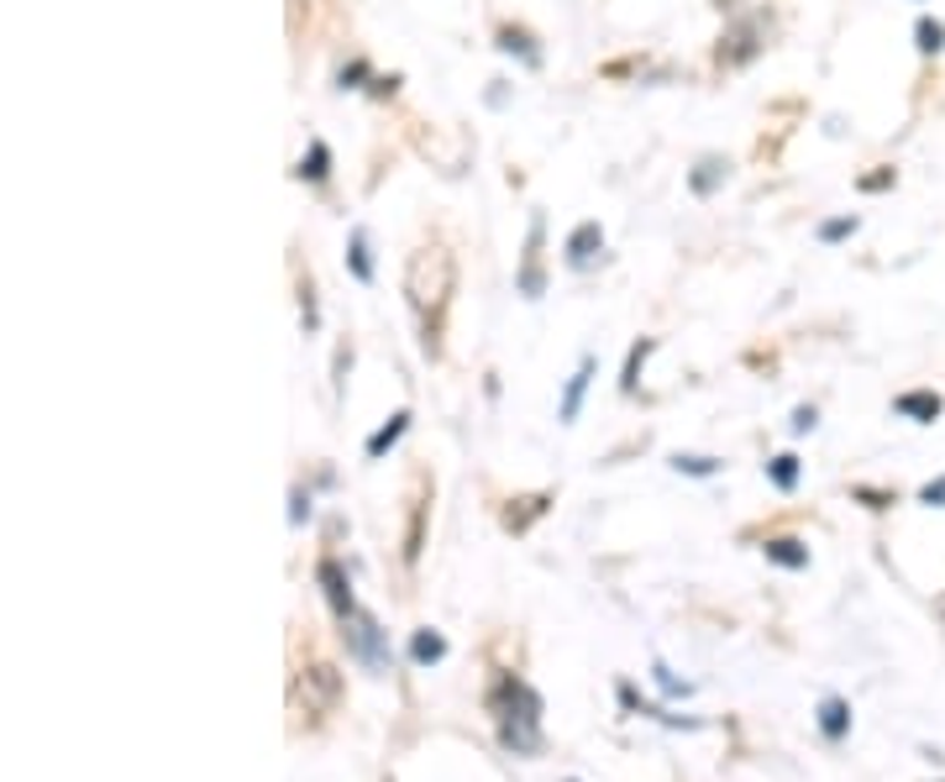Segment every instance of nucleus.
<instances>
[{
    "mask_svg": "<svg viewBox=\"0 0 945 782\" xmlns=\"http://www.w3.org/2000/svg\"><path fill=\"white\" fill-rule=\"evenodd\" d=\"M893 410H898L904 421H914V425H935L941 421V410H945V400L935 394V389H908V394L893 400Z\"/></svg>",
    "mask_w": 945,
    "mask_h": 782,
    "instance_id": "nucleus-7",
    "label": "nucleus"
},
{
    "mask_svg": "<svg viewBox=\"0 0 945 782\" xmlns=\"http://www.w3.org/2000/svg\"><path fill=\"white\" fill-rule=\"evenodd\" d=\"M672 467H678V473H688V479H709V473H720V462H715V457H684V452L672 457Z\"/></svg>",
    "mask_w": 945,
    "mask_h": 782,
    "instance_id": "nucleus-20",
    "label": "nucleus"
},
{
    "mask_svg": "<svg viewBox=\"0 0 945 782\" xmlns=\"http://www.w3.org/2000/svg\"><path fill=\"white\" fill-rule=\"evenodd\" d=\"M404 425H410V410H394V415H389V425H379V431L368 436V457H383V452H389V446L404 436Z\"/></svg>",
    "mask_w": 945,
    "mask_h": 782,
    "instance_id": "nucleus-15",
    "label": "nucleus"
},
{
    "mask_svg": "<svg viewBox=\"0 0 945 782\" xmlns=\"http://www.w3.org/2000/svg\"><path fill=\"white\" fill-rule=\"evenodd\" d=\"M725 174H730V163L725 158H699L694 163V174H688V184H694V195H715L725 184Z\"/></svg>",
    "mask_w": 945,
    "mask_h": 782,
    "instance_id": "nucleus-13",
    "label": "nucleus"
},
{
    "mask_svg": "<svg viewBox=\"0 0 945 782\" xmlns=\"http://www.w3.org/2000/svg\"><path fill=\"white\" fill-rule=\"evenodd\" d=\"M410 657H415V667H436L446 657V636L442 630H431V625L415 630V636H410Z\"/></svg>",
    "mask_w": 945,
    "mask_h": 782,
    "instance_id": "nucleus-12",
    "label": "nucleus"
},
{
    "mask_svg": "<svg viewBox=\"0 0 945 782\" xmlns=\"http://www.w3.org/2000/svg\"><path fill=\"white\" fill-rule=\"evenodd\" d=\"M489 714H494V724H500V745L504 751H515V757H536L542 751V693L531 688L525 678H515V672H504V678H494V688H489Z\"/></svg>",
    "mask_w": 945,
    "mask_h": 782,
    "instance_id": "nucleus-2",
    "label": "nucleus"
},
{
    "mask_svg": "<svg viewBox=\"0 0 945 782\" xmlns=\"http://www.w3.org/2000/svg\"><path fill=\"white\" fill-rule=\"evenodd\" d=\"M814 421H820V415H814V404L793 410V431H799V436H804V431H814Z\"/></svg>",
    "mask_w": 945,
    "mask_h": 782,
    "instance_id": "nucleus-26",
    "label": "nucleus"
},
{
    "mask_svg": "<svg viewBox=\"0 0 945 782\" xmlns=\"http://www.w3.org/2000/svg\"><path fill=\"white\" fill-rule=\"evenodd\" d=\"M599 247H604V226L599 222L573 226V237H567V268H588Z\"/></svg>",
    "mask_w": 945,
    "mask_h": 782,
    "instance_id": "nucleus-8",
    "label": "nucleus"
},
{
    "mask_svg": "<svg viewBox=\"0 0 945 782\" xmlns=\"http://www.w3.org/2000/svg\"><path fill=\"white\" fill-rule=\"evenodd\" d=\"M646 358H651V337H641L636 347H630V358H625V379H620L625 394H636V379H641V362Z\"/></svg>",
    "mask_w": 945,
    "mask_h": 782,
    "instance_id": "nucleus-19",
    "label": "nucleus"
},
{
    "mask_svg": "<svg viewBox=\"0 0 945 782\" xmlns=\"http://www.w3.org/2000/svg\"><path fill=\"white\" fill-rule=\"evenodd\" d=\"M588 379H594V358H584V362H578V373L567 379V389H563V410H557V415H563V425L578 421V404H584V394H588Z\"/></svg>",
    "mask_w": 945,
    "mask_h": 782,
    "instance_id": "nucleus-9",
    "label": "nucleus"
},
{
    "mask_svg": "<svg viewBox=\"0 0 945 782\" xmlns=\"http://www.w3.org/2000/svg\"><path fill=\"white\" fill-rule=\"evenodd\" d=\"M914 42H920V53L929 59V53H941V48H945V27H941V21H929V17H920V21H914Z\"/></svg>",
    "mask_w": 945,
    "mask_h": 782,
    "instance_id": "nucleus-18",
    "label": "nucleus"
},
{
    "mask_svg": "<svg viewBox=\"0 0 945 782\" xmlns=\"http://www.w3.org/2000/svg\"><path fill=\"white\" fill-rule=\"evenodd\" d=\"M421 521H425V504H415V515H410V536H404V562L421 557Z\"/></svg>",
    "mask_w": 945,
    "mask_h": 782,
    "instance_id": "nucleus-23",
    "label": "nucleus"
},
{
    "mask_svg": "<svg viewBox=\"0 0 945 782\" xmlns=\"http://www.w3.org/2000/svg\"><path fill=\"white\" fill-rule=\"evenodd\" d=\"M762 552H767V562H778V567H788V573H804L809 567V546L793 542V536H772Z\"/></svg>",
    "mask_w": 945,
    "mask_h": 782,
    "instance_id": "nucleus-11",
    "label": "nucleus"
},
{
    "mask_svg": "<svg viewBox=\"0 0 945 782\" xmlns=\"http://www.w3.org/2000/svg\"><path fill=\"white\" fill-rule=\"evenodd\" d=\"M500 48H504V53H525V63H536V48H531V38H525V32H515V27H504V32H500Z\"/></svg>",
    "mask_w": 945,
    "mask_h": 782,
    "instance_id": "nucleus-21",
    "label": "nucleus"
},
{
    "mask_svg": "<svg viewBox=\"0 0 945 782\" xmlns=\"http://www.w3.org/2000/svg\"><path fill=\"white\" fill-rule=\"evenodd\" d=\"M295 174H300V179H310V184H321L326 174H331V147H326V142L316 137V142H310V153L300 158V168H295Z\"/></svg>",
    "mask_w": 945,
    "mask_h": 782,
    "instance_id": "nucleus-16",
    "label": "nucleus"
},
{
    "mask_svg": "<svg viewBox=\"0 0 945 782\" xmlns=\"http://www.w3.org/2000/svg\"><path fill=\"white\" fill-rule=\"evenodd\" d=\"M289 521H295V525L310 521V494H300V488H295V510H289Z\"/></svg>",
    "mask_w": 945,
    "mask_h": 782,
    "instance_id": "nucleus-27",
    "label": "nucleus"
},
{
    "mask_svg": "<svg viewBox=\"0 0 945 782\" xmlns=\"http://www.w3.org/2000/svg\"><path fill=\"white\" fill-rule=\"evenodd\" d=\"M452 284H458V263L446 253L442 241H425L421 253H410V268H404V300L421 321L425 352H436V331H442V316L452 305Z\"/></svg>",
    "mask_w": 945,
    "mask_h": 782,
    "instance_id": "nucleus-1",
    "label": "nucleus"
},
{
    "mask_svg": "<svg viewBox=\"0 0 945 782\" xmlns=\"http://www.w3.org/2000/svg\"><path fill=\"white\" fill-rule=\"evenodd\" d=\"M851 231H856V216H835V222L820 226V241H845Z\"/></svg>",
    "mask_w": 945,
    "mask_h": 782,
    "instance_id": "nucleus-24",
    "label": "nucleus"
},
{
    "mask_svg": "<svg viewBox=\"0 0 945 782\" xmlns=\"http://www.w3.org/2000/svg\"><path fill=\"white\" fill-rule=\"evenodd\" d=\"M342 641L368 672H389V630H383L368 609H352V615L342 620Z\"/></svg>",
    "mask_w": 945,
    "mask_h": 782,
    "instance_id": "nucleus-3",
    "label": "nucleus"
},
{
    "mask_svg": "<svg viewBox=\"0 0 945 782\" xmlns=\"http://www.w3.org/2000/svg\"><path fill=\"white\" fill-rule=\"evenodd\" d=\"M316 578H321V594H326V604L337 609V620H347V615L358 609V599H352V583H347L342 562H331V557H326L321 567H316Z\"/></svg>",
    "mask_w": 945,
    "mask_h": 782,
    "instance_id": "nucleus-6",
    "label": "nucleus"
},
{
    "mask_svg": "<svg viewBox=\"0 0 945 782\" xmlns=\"http://www.w3.org/2000/svg\"><path fill=\"white\" fill-rule=\"evenodd\" d=\"M347 268H352V279L373 284V258H368V231L352 226V237H347Z\"/></svg>",
    "mask_w": 945,
    "mask_h": 782,
    "instance_id": "nucleus-14",
    "label": "nucleus"
},
{
    "mask_svg": "<svg viewBox=\"0 0 945 782\" xmlns=\"http://www.w3.org/2000/svg\"><path fill=\"white\" fill-rule=\"evenodd\" d=\"M767 479H772V488H793V483H799V457H793V452H783V457H772L767 462Z\"/></svg>",
    "mask_w": 945,
    "mask_h": 782,
    "instance_id": "nucleus-17",
    "label": "nucleus"
},
{
    "mask_svg": "<svg viewBox=\"0 0 945 782\" xmlns=\"http://www.w3.org/2000/svg\"><path fill=\"white\" fill-rule=\"evenodd\" d=\"M920 504H929V510H945V479L925 483V488H920Z\"/></svg>",
    "mask_w": 945,
    "mask_h": 782,
    "instance_id": "nucleus-25",
    "label": "nucleus"
},
{
    "mask_svg": "<svg viewBox=\"0 0 945 782\" xmlns=\"http://www.w3.org/2000/svg\"><path fill=\"white\" fill-rule=\"evenodd\" d=\"M542 237H546V222L536 216V222H531V237H525V263H521V295L525 300H542V289H546V279H542Z\"/></svg>",
    "mask_w": 945,
    "mask_h": 782,
    "instance_id": "nucleus-5",
    "label": "nucleus"
},
{
    "mask_svg": "<svg viewBox=\"0 0 945 782\" xmlns=\"http://www.w3.org/2000/svg\"><path fill=\"white\" fill-rule=\"evenodd\" d=\"M820 735H825V741H845V735H851V703L835 699V693L820 703Z\"/></svg>",
    "mask_w": 945,
    "mask_h": 782,
    "instance_id": "nucleus-10",
    "label": "nucleus"
},
{
    "mask_svg": "<svg viewBox=\"0 0 945 782\" xmlns=\"http://www.w3.org/2000/svg\"><path fill=\"white\" fill-rule=\"evenodd\" d=\"M300 693H305V703H310L316 714H331V709L342 703V672H337L331 662L300 667Z\"/></svg>",
    "mask_w": 945,
    "mask_h": 782,
    "instance_id": "nucleus-4",
    "label": "nucleus"
},
{
    "mask_svg": "<svg viewBox=\"0 0 945 782\" xmlns=\"http://www.w3.org/2000/svg\"><path fill=\"white\" fill-rule=\"evenodd\" d=\"M651 678H657V688H662L667 699H688V693H694V688H688V682H678V678H672V672H667L662 662L651 667Z\"/></svg>",
    "mask_w": 945,
    "mask_h": 782,
    "instance_id": "nucleus-22",
    "label": "nucleus"
}]
</instances>
